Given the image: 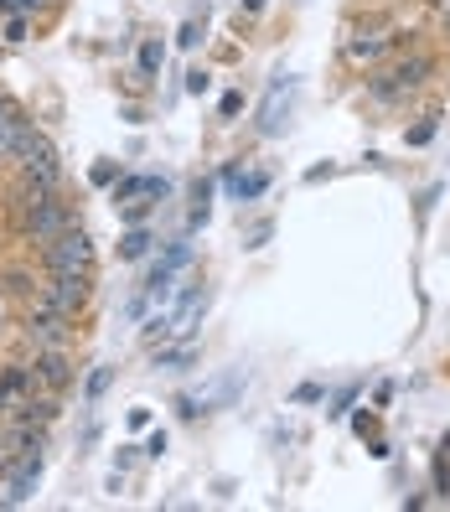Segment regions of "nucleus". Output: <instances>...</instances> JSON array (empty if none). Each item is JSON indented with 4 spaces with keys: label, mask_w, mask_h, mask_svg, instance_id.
<instances>
[{
    "label": "nucleus",
    "mask_w": 450,
    "mask_h": 512,
    "mask_svg": "<svg viewBox=\"0 0 450 512\" xmlns=\"http://www.w3.org/2000/svg\"><path fill=\"white\" fill-rule=\"evenodd\" d=\"M68 223V207L57 202V192L37 187V182H21V233H32L37 244H52Z\"/></svg>",
    "instance_id": "obj_1"
},
{
    "label": "nucleus",
    "mask_w": 450,
    "mask_h": 512,
    "mask_svg": "<svg viewBox=\"0 0 450 512\" xmlns=\"http://www.w3.org/2000/svg\"><path fill=\"white\" fill-rule=\"evenodd\" d=\"M88 295H94V285H88V275H78V269H52V280L37 290V306H52L63 316H78L88 306Z\"/></svg>",
    "instance_id": "obj_2"
},
{
    "label": "nucleus",
    "mask_w": 450,
    "mask_h": 512,
    "mask_svg": "<svg viewBox=\"0 0 450 512\" xmlns=\"http://www.w3.org/2000/svg\"><path fill=\"white\" fill-rule=\"evenodd\" d=\"M430 68H435V63H430L425 52H419V57H404V63H399L394 73H378V78H373V99H378V104H394L399 94H409V88L425 83V78H430Z\"/></svg>",
    "instance_id": "obj_3"
},
{
    "label": "nucleus",
    "mask_w": 450,
    "mask_h": 512,
    "mask_svg": "<svg viewBox=\"0 0 450 512\" xmlns=\"http://www.w3.org/2000/svg\"><path fill=\"white\" fill-rule=\"evenodd\" d=\"M88 264H94V238L83 228H63L47 244V269H78V275H88Z\"/></svg>",
    "instance_id": "obj_4"
},
{
    "label": "nucleus",
    "mask_w": 450,
    "mask_h": 512,
    "mask_svg": "<svg viewBox=\"0 0 450 512\" xmlns=\"http://www.w3.org/2000/svg\"><path fill=\"white\" fill-rule=\"evenodd\" d=\"M21 171H26V182H37V187H47V192L63 187V166H57V150H52L42 135H37L32 150L21 156Z\"/></svg>",
    "instance_id": "obj_5"
},
{
    "label": "nucleus",
    "mask_w": 450,
    "mask_h": 512,
    "mask_svg": "<svg viewBox=\"0 0 450 512\" xmlns=\"http://www.w3.org/2000/svg\"><path fill=\"white\" fill-rule=\"evenodd\" d=\"M68 321L63 311H52V306H37L32 321H26V337H32L37 347H68Z\"/></svg>",
    "instance_id": "obj_6"
},
{
    "label": "nucleus",
    "mask_w": 450,
    "mask_h": 512,
    "mask_svg": "<svg viewBox=\"0 0 450 512\" xmlns=\"http://www.w3.org/2000/svg\"><path fill=\"white\" fill-rule=\"evenodd\" d=\"M290 78H275L269 83V94H264V104H259V135H280L285 130V114H290Z\"/></svg>",
    "instance_id": "obj_7"
},
{
    "label": "nucleus",
    "mask_w": 450,
    "mask_h": 512,
    "mask_svg": "<svg viewBox=\"0 0 450 512\" xmlns=\"http://www.w3.org/2000/svg\"><path fill=\"white\" fill-rule=\"evenodd\" d=\"M32 373H37V388H52V394L73 383V363H68L63 347H42L37 363H32Z\"/></svg>",
    "instance_id": "obj_8"
},
{
    "label": "nucleus",
    "mask_w": 450,
    "mask_h": 512,
    "mask_svg": "<svg viewBox=\"0 0 450 512\" xmlns=\"http://www.w3.org/2000/svg\"><path fill=\"white\" fill-rule=\"evenodd\" d=\"M135 197H166V182L161 176H125V182H114V202H135Z\"/></svg>",
    "instance_id": "obj_9"
},
{
    "label": "nucleus",
    "mask_w": 450,
    "mask_h": 512,
    "mask_svg": "<svg viewBox=\"0 0 450 512\" xmlns=\"http://www.w3.org/2000/svg\"><path fill=\"white\" fill-rule=\"evenodd\" d=\"M109 383H114V368H109V363H99L94 373L83 378V404H88V409H99V399L109 394Z\"/></svg>",
    "instance_id": "obj_10"
},
{
    "label": "nucleus",
    "mask_w": 450,
    "mask_h": 512,
    "mask_svg": "<svg viewBox=\"0 0 450 512\" xmlns=\"http://www.w3.org/2000/svg\"><path fill=\"white\" fill-rule=\"evenodd\" d=\"M192 357H197V347H192V337H182L176 347H161V352H156V368H171V373H182V368L192 363Z\"/></svg>",
    "instance_id": "obj_11"
},
{
    "label": "nucleus",
    "mask_w": 450,
    "mask_h": 512,
    "mask_svg": "<svg viewBox=\"0 0 450 512\" xmlns=\"http://www.w3.org/2000/svg\"><path fill=\"white\" fill-rule=\"evenodd\" d=\"M150 244H156V238H150V228H130L125 238H119V259H130V264H140V259L150 254Z\"/></svg>",
    "instance_id": "obj_12"
},
{
    "label": "nucleus",
    "mask_w": 450,
    "mask_h": 512,
    "mask_svg": "<svg viewBox=\"0 0 450 512\" xmlns=\"http://www.w3.org/2000/svg\"><path fill=\"white\" fill-rule=\"evenodd\" d=\"M264 192H269V171H249V176H238V182H233L238 202H259Z\"/></svg>",
    "instance_id": "obj_13"
},
{
    "label": "nucleus",
    "mask_w": 450,
    "mask_h": 512,
    "mask_svg": "<svg viewBox=\"0 0 450 512\" xmlns=\"http://www.w3.org/2000/svg\"><path fill=\"white\" fill-rule=\"evenodd\" d=\"M383 47H388V37H352L347 42V57H352V63H373Z\"/></svg>",
    "instance_id": "obj_14"
},
{
    "label": "nucleus",
    "mask_w": 450,
    "mask_h": 512,
    "mask_svg": "<svg viewBox=\"0 0 450 512\" xmlns=\"http://www.w3.org/2000/svg\"><path fill=\"white\" fill-rule=\"evenodd\" d=\"M161 63H166V47L150 37V42H140V78H156L161 73Z\"/></svg>",
    "instance_id": "obj_15"
},
{
    "label": "nucleus",
    "mask_w": 450,
    "mask_h": 512,
    "mask_svg": "<svg viewBox=\"0 0 450 512\" xmlns=\"http://www.w3.org/2000/svg\"><path fill=\"white\" fill-rule=\"evenodd\" d=\"M0 42H26V16L21 11H6V16H0Z\"/></svg>",
    "instance_id": "obj_16"
},
{
    "label": "nucleus",
    "mask_w": 450,
    "mask_h": 512,
    "mask_svg": "<svg viewBox=\"0 0 450 512\" xmlns=\"http://www.w3.org/2000/svg\"><path fill=\"white\" fill-rule=\"evenodd\" d=\"M171 331H176V316L171 311H156V316L145 321V342H166Z\"/></svg>",
    "instance_id": "obj_17"
},
{
    "label": "nucleus",
    "mask_w": 450,
    "mask_h": 512,
    "mask_svg": "<svg viewBox=\"0 0 450 512\" xmlns=\"http://www.w3.org/2000/svg\"><path fill=\"white\" fill-rule=\"evenodd\" d=\"M47 6H52V0H11V11H21V16H37Z\"/></svg>",
    "instance_id": "obj_18"
},
{
    "label": "nucleus",
    "mask_w": 450,
    "mask_h": 512,
    "mask_svg": "<svg viewBox=\"0 0 450 512\" xmlns=\"http://www.w3.org/2000/svg\"><path fill=\"white\" fill-rule=\"evenodd\" d=\"M207 83H213V78H207L202 68H192V73H187V94H207Z\"/></svg>",
    "instance_id": "obj_19"
},
{
    "label": "nucleus",
    "mask_w": 450,
    "mask_h": 512,
    "mask_svg": "<svg viewBox=\"0 0 450 512\" xmlns=\"http://www.w3.org/2000/svg\"><path fill=\"white\" fill-rule=\"evenodd\" d=\"M197 37H202V26H197V21H187V26H182V37H176V42H182V47H197Z\"/></svg>",
    "instance_id": "obj_20"
},
{
    "label": "nucleus",
    "mask_w": 450,
    "mask_h": 512,
    "mask_svg": "<svg viewBox=\"0 0 450 512\" xmlns=\"http://www.w3.org/2000/svg\"><path fill=\"white\" fill-rule=\"evenodd\" d=\"M238 109H244V94H223V119H233Z\"/></svg>",
    "instance_id": "obj_21"
},
{
    "label": "nucleus",
    "mask_w": 450,
    "mask_h": 512,
    "mask_svg": "<svg viewBox=\"0 0 450 512\" xmlns=\"http://www.w3.org/2000/svg\"><path fill=\"white\" fill-rule=\"evenodd\" d=\"M161 450H166V430H156V435L145 440V456H161Z\"/></svg>",
    "instance_id": "obj_22"
},
{
    "label": "nucleus",
    "mask_w": 450,
    "mask_h": 512,
    "mask_svg": "<svg viewBox=\"0 0 450 512\" xmlns=\"http://www.w3.org/2000/svg\"><path fill=\"white\" fill-rule=\"evenodd\" d=\"M6 290L11 295H26V290H32V280H26V275H6Z\"/></svg>",
    "instance_id": "obj_23"
},
{
    "label": "nucleus",
    "mask_w": 450,
    "mask_h": 512,
    "mask_svg": "<svg viewBox=\"0 0 450 512\" xmlns=\"http://www.w3.org/2000/svg\"><path fill=\"white\" fill-rule=\"evenodd\" d=\"M332 171H337L332 161H326V166H311V171H306V182H326V176H332Z\"/></svg>",
    "instance_id": "obj_24"
},
{
    "label": "nucleus",
    "mask_w": 450,
    "mask_h": 512,
    "mask_svg": "<svg viewBox=\"0 0 450 512\" xmlns=\"http://www.w3.org/2000/svg\"><path fill=\"white\" fill-rule=\"evenodd\" d=\"M150 425V409H130V430H145Z\"/></svg>",
    "instance_id": "obj_25"
},
{
    "label": "nucleus",
    "mask_w": 450,
    "mask_h": 512,
    "mask_svg": "<svg viewBox=\"0 0 450 512\" xmlns=\"http://www.w3.org/2000/svg\"><path fill=\"white\" fill-rule=\"evenodd\" d=\"M11 404H16V399H11V388H6V383H0V414H6Z\"/></svg>",
    "instance_id": "obj_26"
},
{
    "label": "nucleus",
    "mask_w": 450,
    "mask_h": 512,
    "mask_svg": "<svg viewBox=\"0 0 450 512\" xmlns=\"http://www.w3.org/2000/svg\"><path fill=\"white\" fill-rule=\"evenodd\" d=\"M6 11H11V0H0V16H6Z\"/></svg>",
    "instance_id": "obj_27"
}]
</instances>
